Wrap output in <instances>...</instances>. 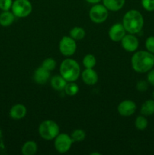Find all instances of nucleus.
I'll list each match as a JSON object with an SVG mask.
<instances>
[{"label": "nucleus", "mask_w": 154, "mask_h": 155, "mask_svg": "<svg viewBox=\"0 0 154 155\" xmlns=\"http://www.w3.org/2000/svg\"><path fill=\"white\" fill-rule=\"evenodd\" d=\"M131 68L138 74H146L154 68V54L146 50L136 51L131 59Z\"/></svg>", "instance_id": "nucleus-1"}, {"label": "nucleus", "mask_w": 154, "mask_h": 155, "mask_svg": "<svg viewBox=\"0 0 154 155\" xmlns=\"http://www.w3.org/2000/svg\"><path fill=\"white\" fill-rule=\"evenodd\" d=\"M122 24L127 33L137 34L143 29L144 19L139 11L131 9L124 15Z\"/></svg>", "instance_id": "nucleus-2"}, {"label": "nucleus", "mask_w": 154, "mask_h": 155, "mask_svg": "<svg viewBox=\"0 0 154 155\" xmlns=\"http://www.w3.org/2000/svg\"><path fill=\"white\" fill-rule=\"evenodd\" d=\"M60 75L66 82H75L81 75V68L74 59L65 58L60 63Z\"/></svg>", "instance_id": "nucleus-3"}, {"label": "nucleus", "mask_w": 154, "mask_h": 155, "mask_svg": "<svg viewBox=\"0 0 154 155\" xmlns=\"http://www.w3.org/2000/svg\"><path fill=\"white\" fill-rule=\"evenodd\" d=\"M38 132L42 139L46 141L54 140L60 133V127L55 121L45 120L39 124Z\"/></svg>", "instance_id": "nucleus-4"}, {"label": "nucleus", "mask_w": 154, "mask_h": 155, "mask_svg": "<svg viewBox=\"0 0 154 155\" xmlns=\"http://www.w3.org/2000/svg\"><path fill=\"white\" fill-rule=\"evenodd\" d=\"M11 9L16 18H25L31 14L33 5L30 0H14Z\"/></svg>", "instance_id": "nucleus-5"}, {"label": "nucleus", "mask_w": 154, "mask_h": 155, "mask_svg": "<svg viewBox=\"0 0 154 155\" xmlns=\"http://www.w3.org/2000/svg\"><path fill=\"white\" fill-rule=\"evenodd\" d=\"M109 10L104 5L98 3L93 5L89 10V18L95 24H102L108 18Z\"/></svg>", "instance_id": "nucleus-6"}, {"label": "nucleus", "mask_w": 154, "mask_h": 155, "mask_svg": "<svg viewBox=\"0 0 154 155\" xmlns=\"http://www.w3.org/2000/svg\"><path fill=\"white\" fill-rule=\"evenodd\" d=\"M59 51L65 57H71L76 51V41L69 36H65L61 38L59 42Z\"/></svg>", "instance_id": "nucleus-7"}, {"label": "nucleus", "mask_w": 154, "mask_h": 155, "mask_svg": "<svg viewBox=\"0 0 154 155\" xmlns=\"http://www.w3.org/2000/svg\"><path fill=\"white\" fill-rule=\"evenodd\" d=\"M54 140V148L60 154L68 152L73 143L70 136L66 133H59Z\"/></svg>", "instance_id": "nucleus-8"}, {"label": "nucleus", "mask_w": 154, "mask_h": 155, "mask_svg": "<svg viewBox=\"0 0 154 155\" xmlns=\"http://www.w3.org/2000/svg\"><path fill=\"white\" fill-rule=\"evenodd\" d=\"M120 42L122 48L128 52H134L139 47V40L135 34H125Z\"/></svg>", "instance_id": "nucleus-9"}, {"label": "nucleus", "mask_w": 154, "mask_h": 155, "mask_svg": "<svg viewBox=\"0 0 154 155\" xmlns=\"http://www.w3.org/2000/svg\"><path fill=\"white\" fill-rule=\"evenodd\" d=\"M137 110V105L134 101L125 99L121 101L117 107L118 113L122 117H130L134 114Z\"/></svg>", "instance_id": "nucleus-10"}, {"label": "nucleus", "mask_w": 154, "mask_h": 155, "mask_svg": "<svg viewBox=\"0 0 154 155\" xmlns=\"http://www.w3.org/2000/svg\"><path fill=\"white\" fill-rule=\"evenodd\" d=\"M125 34H126V31L122 24H120V23H116L113 24L109 29V37L114 42H120Z\"/></svg>", "instance_id": "nucleus-11"}, {"label": "nucleus", "mask_w": 154, "mask_h": 155, "mask_svg": "<svg viewBox=\"0 0 154 155\" xmlns=\"http://www.w3.org/2000/svg\"><path fill=\"white\" fill-rule=\"evenodd\" d=\"M50 71L45 69L42 66L36 68L33 73V80L39 85H44L50 80Z\"/></svg>", "instance_id": "nucleus-12"}, {"label": "nucleus", "mask_w": 154, "mask_h": 155, "mask_svg": "<svg viewBox=\"0 0 154 155\" xmlns=\"http://www.w3.org/2000/svg\"><path fill=\"white\" fill-rule=\"evenodd\" d=\"M82 80L88 86H94L98 81V73L93 68H85L81 73Z\"/></svg>", "instance_id": "nucleus-13"}, {"label": "nucleus", "mask_w": 154, "mask_h": 155, "mask_svg": "<svg viewBox=\"0 0 154 155\" xmlns=\"http://www.w3.org/2000/svg\"><path fill=\"white\" fill-rule=\"evenodd\" d=\"M27 107L22 104H16L12 106L9 111V116L14 120H20L27 115Z\"/></svg>", "instance_id": "nucleus-14"}, {"label": "nucleus", "mask_w": 154, "mask_h": 155, "mask_svg": "<svg viewBox=\"0 0 154 155\" xmlns=\"http://www.w3.org/2000/svg\"><path fill=\"white\" fill-rule=\"evenodd\" d=\"M102 2L110 12H118L124 7L125 0H102Z\"/></svg>", "instance_id": "nucleus-15"}, {"label": "nucleus", "mask_w": 154, "mask_h": 155, "mask_svg": "<svg viewBox=\"0 0 154 155\" xmlns=\"http://www.w3.org/2000/svg\"><path fill=\"white\" fill-rule=\"evenodd\" d=\"M67 82L61 75H55L50 80V85L53 89L56 91H62L64 89Z\"/></svg>", "instance_id": "nucleus-16"}, {"label": "nucleus", "mask_w": 154, "mask_h": 155, "mask_svg": "<svg viewBox=\"0 0 154 155\" xmlns=\"http://www.w3.org/2000/svg\"><path fill=\"white\" fill-rule=\"evenodd\" d=\"M15 18L13 12L10 11H2L0 14V25L2 27H8L14 21Z\"/></svg>", "instance_id": "nucleus-17"}, {"label": "nucleus", "mask_w": 154, "mask_h": 155, "mask_svg": "<svg viewBox=\"0 0 154 155\" xmlns=\"http://www.w3.org/2000/svg\"><path fill=\"white\" fill-rule=\"evenodd\" d=\"M38 151V145L35 141H27L21 148V153L24 155H34Z\"/></svg>", "instance_id": "nucleus-18"}, {"label": "nucleus", "mask_w": 154, "mask_h": 155, "mask_svg": "<svg viewBox=\"0 0 154 155\" xmlns=\"http://www.w3.org/2000/svg\"><path fill=\"white\" fill-rule=\"evenodd\" d=\"M140 114L143 116H152L154 114V99H147L141 104Z\"/></svg>", "instance_id": "nucleus-19"}, {"label": "nucleus", "mask_w": 154, "mask_h": 155, "mask_svg": "<svg viewBox=\"0 0 154 155\" xmlns=\"http://www.w3.org/2000/svg\"><path fill=\"white\" fill-rule=\"evenodd\" d=\"M69 36L75 41L82 40L85 36V30L81 27H74L69 31Z\"/></svg>", "instance_id": "nucleus-20"}, {"label": "nucleus", "mask_w": 154, "mask_h": 155, "mask_svg": "<svg viewBox=\"0 0 154 155\" xmlns=\"http://www.w3.org/2000/svg\"><path fill=\"white\" fill-rule=\"evenodd\" d=\"M134 127L140 131L146 130V127H148V120L146 119V116L142 114L137 116L134 120Z\"/></svg>", "instance_id": "nucleus-21"}, {"label": "nucleus", "mask_w": 154, "mask_h": 155, "mask_svg": "<svg viewBox=\"0 0 154 155\" xmlns=\"http://www.w3.org/2000/svg\"><path fill=\"white\" fill-rule=\"evenodd\" d=\"M79 86L75 82H67L63 90L68 96H75L79 92Z\"/></svg>", "instance_id": "nucleus-22"}, {"label": "nucleus", "mask_w": 154, "mask_h": 155, "mask_svg": "<svg viewBox=\"0 0 154 155\" xmlns=\"http://www.w3.org/2000/svg\"><path fill=\"white\" fill-rule=\"evenodd\" d=\"M70 137L72 139V142H80L85 140L86 137V133L82 129H75L72 132L70 135Z\"/></svg>", "instance_id": "nucleus-23"}, {"label": "nucleus", "mask_w": 154, "mask_h": 155, "mask_svg": "<svg viewBox=\"0 0 154 155\" xmlns=\"http://www.w3.org/2000/svg\"><path fill=\"white\" fill-rule=\"evenodd\" d=\"M97 60L94 54H88L82 59L83 66L85 68H94L96 65Z\"/></svg>", "instance_id": "nucleus-24"}, {"label": "nucleus", "mask_w": 154, "mask_h": 155, "mask_svg": "<svg viewBox=\"0 0 154 155\" xmlns=\"http://www.w3.org/2000/svg\"><path fill=\"white\" fill-rule=\"evenodd\" d=\"M41 66L51 72V71L55 69L56 66H57V62H56V61L54 60V58H45V60L42 61Z\"/></svg>", "instance_id": "nucleus-25"}, {"label": "nucleus", "mask_w": 154, "mask_h": 155, "mask_svg": "<svg viewBox=\"0 0 154 155\" xmlns=\"http://www.w3.org/2000/svg\"><path fill=\"white\" fill-rule=\"evenodd\" d=\"M145 48L146 51L154 54V36H150L146 38L145 41Z\"/></svg>", "instance_id": "nucleus-26"}, {"label": "nucleus", "mask_w": 154, "mask_h": 155, "mask_svg": "<svg viewBox=\"0 0 154 155\" xmlns=\"http://www.w3.org/2000/svg\"><path fill=\"white\" fill-rule=\"evenodd\" d=\"M141 5L146 12H154V0H141Z\"/></svg>", "instance_id": "nucleus-27"}, {"label": "nucleus", "mask_w": 154, "mask_h": 155, "mask_svg": "<svg viewBox=\"0 0 154 155\" xmlns=\"http://www.w3.org/2000/svg\"><path fill=\"white\" fill-rule=\"evenodd\" d=\"M149 83H148L147 80H139L138 82L136 84V89H137V91L139 92H146L148 89V87H149Z\"/></svg>", "instance_id": "nucleus-28"}, {"label": "nucleus", "mask_w": 154, "mask_h": 155, "mask_svg": "<svg viewBox=\"0 0 154 155\" xmlns=\"http://www.w3.org/2000/svg\"><path fill=\"white\" fill-rule=\"evenodd\" d=\"M13 0H0V10L8 11L11 8Z\"/></svg>", "instance_id": "nucleus-29"}, {"label": "nucleus", "mask_w": 154, "mask_h": 155, "mask_svg": "<svg viewBox=\"0 0 154 155\" xmlns=\"http://www.w3.org/2000/svg\"><path fill=\"white\" fill-rule=\"evenodd\" d=\"M146 80L150 86L154 87V68L151 69L150 71L147 72V76H146Z\"/></svg>", "instance_id": "nucleus-30"}, {"label": "nucleus", "mask_w": 154, "mask_h": 155, "mask_svg": "<svg viewBox=\"0 0 154 155\" xmlns=\"http://www.w3.org/2000/svg\"><path fill=\"white\" fill-rule=\"evenodd\" d=\"M89 4H92V5H95V4H98V3L101 2L102 0H85Z\"/></svg>", "instance_id": "nucleus-31"}, {"label": "nucleus", "mask_w": 154, "mask_h": 155, "mask_svg": "<svg viewBox=\"0 0 154 155\" xmlns=\"http://www.w3.org/2000/svg\"><path fill=\"white\" fill-rule=\"evenodd\" d=\"M91 155H101L100 153H97V152H94V153H91Z\"/></svg>", "instance_id": "nucleus-32"}, {"label": "nucleus", "mask_w": 154, "mask_h": 155, "mask_svg": "<svg viewBox=\"0 0 154 155\" xmlns=\"http://www.w3.org/2000/svg\"><path fill=\"white\" fill-rule=\"evenodd\" d=\"M152 98L154 99V90H153V92H152Z\"/></svg>", "instance_id": "nucleus-33"}]
</instances>
